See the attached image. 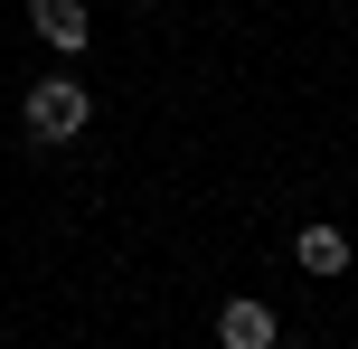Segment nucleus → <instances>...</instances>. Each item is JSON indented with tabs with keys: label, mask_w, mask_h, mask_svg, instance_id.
<instances>
[{
	"label": "nucleus",
	"mask_w": 358,
	"mask_h": 349,
	"mask_svg": "<svg viewBox=\"0 0 358 349\" xmlns=\"http://www.w3.org/2000/svg\"><path fill=\"white\" fill-rule=\"evenodd\" d=\"M19 123H29V142H76V132L94 123V94L76 85V76H38L29 104H19Z\"/></svg>",
	"instance_id": "1"
},
{
	"label": "nucleus",
	"mask_w": 358,
	"mask_h": 349,
	"mask_svg": "<svg viewBox=\"0 0 358 349\" xmlns=\"http://www.w3.org/2000/svg\"><path fill=\"white\" fill-rule=\"evenodd\" d=\"M29 19H38V38H48V48H85L94 38V19H85V0H29Z\"/></svg>",
	"instance_id": "2"
},
{
	"label": "nucleus",
	"mask_w": 358,
	"mask_h": 349,
	"mask_svg": "<svg viewBox=\"0 0 358 349\" xmlns=\"http://www.w3.org/2000/svg\"><path fill=\"white\" fill-rule=\"evenodd\" d=\"M217 340H227V349H273L283 331H273L264 302H227V312H217Z\"/></svg>",
	"instance_id": "3"
},
{
	"label": "nucleus",
	"mask_w": 358,
	"mask_h": 349,
	"mask_svg": "<svg viewBox=\"0 0 358 349\" xmlns=\"http://www.w3.org/2000/svg\"><path fill=\"white\" fill-rule=\"evenodd\" d=\"M302 274H349V236L340 227H302Z\"/></svg>",
	"instance_id": "4"
}]
</instances>
